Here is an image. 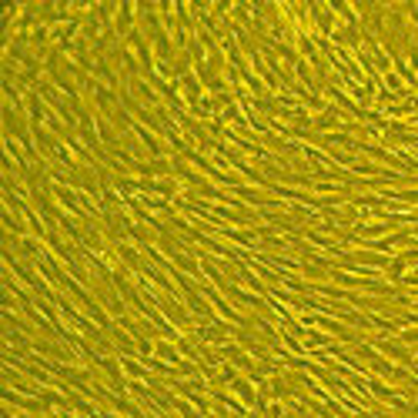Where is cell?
Wrapping results in <instances>:
<instances>
[{
    "mask_svg": "<svg viewBox=\"0 0 418 418\" xmlns=\"http://www.w3.org/2000/svg\"><path fill=\"white\" fill-rule=\"evenodd\" d=\"M134 30H137V3L124 0V3L117 7V17H114V34H117L121 40H128Z\"/></svg>",
    "mask_w": 418,
    "mask_h": 418,
    "instance_id": "cell-1",
    "label": "cell"
},
{
    "mask_svg": "<svg viewBox=\"0 0 418 418\" xmlns=\"http://www.w3.org/2000/svg\"><path fill=\"white\" fill-rule=\"evenodd\" d=\"M228 392L235 395V398H241V402H244V405L255 412V405H258V385H255L248 375H237L235 382L228 385Z\"/></svg>",
    "mask_w": 418,
    "mask_h": 418,
    "instance_id": "cell-2",
    "label": "cell"
},
{
    "mask_svg": "<svg viewBox=\"0 0 418 418\" xmlns=\"http://www.w3.org/2000/svg\"><path fill=\"white\" fill-rule=\"evenodd\" d=\"M412 351H415V358H418V348H412Z\"/></svg>",
    "mask_w": 418,
    "mask_h": 418,
    "instance_id": "cell-3",
    "label": "cell"
}]
</instances>
